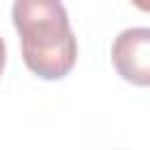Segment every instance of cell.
I'll return each mask as SVG.
<instances>
[{
    "instance_id": "obj_1",
    "label": "cell",
    "mask_w": 150,
    "mask_h": 150,
    "mask_svg": "<svg viewBox=\"0 0 150 150\" xmlns=\"http://www.w3.org/2000/svg\"><path fill=\"white\" fill-rule=\"evenodd\" d=\"M12 21L21 38V56L42 80L66 77L77 61V42L68 12L59 0H16Z\"/></svg>"
},
{
    "instance_id": "obj_2",
    "label": "cell",
    "mask_w": 150,
    "mask_h": 150,
    "mask_svg": "<svg viewBox=\"0 0 150 150\" xmlns=\"http://www.w3.org/2000/svg\"><path fill=\"white\" fill-rule=\"evenodd\" d=\"M117 75L136 87H150V28L136 26L122 30L110 49Z\"/></svg>"
},
{
    "instance_id": "obj_3",
    "label": "cell",
    "mask_w": 150,
    "mask_h": 150,
    "mask_svg": "<svg viewBox=\"0 0 150 150\" xmlns=\"http://www.w3.org/2000/svg\"><path fill=\"white\" fill-rule=\"evenodd\" d=\"M5 61H7V49H5V40L0 38V75L5 70Z\"/></svg>"
}]
</instances>
